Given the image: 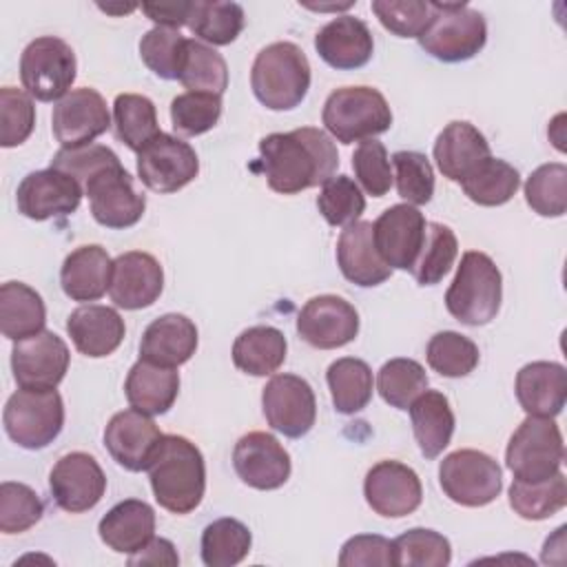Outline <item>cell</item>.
<instances>
[{"mask_svg":"<svg viewBox=\"0 0 567 567\" xmlns=\"http://www.w3.org/2000/svg\"><path fill=\"white\" fill-rule=\"evenodd\" d=\"M177 80L188 91L221 95L228 86V66L213 47L186 38Z\"/></svg>","mask_w":567,"mask_h":567,"instance_id":"obj_37","label":"cell"},{"mask_svg":"<svg viewBox=\"0 0 567 567\" xmlns=\"http://www.w3.org/2000/svg\"><path fill=\"white\" fill-rule=\"evenodd\" d=\"M354 177L361 188L372 197H383L392 186V171L388 151L379 140H365L352 153Z\"/></svg>","mask_w":567,"mask_h":567,"instance_id":"obj_54","label":"cell"},{"mask_svg":"<svg viewBox=\"0 0 567 567\" xmlns=\"http://www.w3.org/2000/svg\"><path fill=\"white\" fill-rule=\"evenodd\" d=\"M317 206L330 226H350L363 215L365 197L352 177L332 175L321 184Z\"/></svg>","mask_w":567,"mask_h":567,"instance_id":"obj_48","label":"cell"},{"mask_svg":"<svg viewBox=\"0 0 567 567\" xmlns=\"http://www.w3.org/2000/svg\"><path fill=\"white\" fill-rule=\"evenodd\" d=\"M250 86L266 109L290 111L310 89V62L295 42H272L257 53Z\"/></svg>","mask_w":567,"mask_h":567,"instance_id":"obj_3","label":"cell"},{"mask_svg":"<svg viewBox=\"0 0 567 567\" xmlns=\"http://www.w3.org/2000/svg\"><path fill=\"white\" fill-rule=\"evenodd\" d=\"M82 188L89 197L91 215L100 226L128 228L144 215L146 197L135 190L133 177L122 164L100 171Z\"/></svg>","mask_w":567,"mask_h":567,"instance_id":"obj_13","label":"cell"},{"mask_svg":"<svg viewBox=\"0 0 567 567\" xmlns=\"http://www.w3.org/2000/svg\"><path fill=\"white\" fill-rule=\"evenodd\" d=\"M113 126L120 142L140 153L162 131L157 126L155 104L146 95L120 93L113 102Z\"/></svg>","mask_w":567,"mask_h":567,"instance_id":"obj_39","label":"cell"},{"mask_svg":"<svg viewBox=\"0 0 567 567\" xmlns=\"http://www.w3.org/2000/svg\"><path fill=\"white\" fill-rule=\"evenodd\" d=\"M44 514L40 496L24 483L4 481L0 485V532L20 534L31 529Z\"/></svg>","mask_w":567,"mask_h":567,"instance_id":"obj_52","label":"cell"},{"mask_svg":"<svg viewBox=\"0 0 567 567\" xmlns=\"http://www.w3.org/2000/svg\"><path fill=\"white\" fill-rule=\"evenodd\" d=\"M100 538L117 554L140 551L155 534V512L148 503L126 498L113 505L97 525Z\"/></svg>","mask_w":567,"mask_h":567,"instance_id":"obj_31","label":"cell"},{"mask_svg":"<svg viewBox=\"0 0 567 567\" xmlns=\"http://www.w3.org/2000/svg\"><path fill=\"white\" fill-rule=\"evenodd\" d=\"M97 7L106 13H131L135 9V4H97Z\"/></svg>","mask_w":567,"mask_h":567,"instance_id":"obj_60","label":"cell"},{"mask_svg":"<svg viewBox=\"0 0 567 567\" xmlns=\"http://www.w3.org/2000/svg\"><path fill=\"white\" fill-rule=\"evenodd\" d=\"M233 467L248 487H255L261 492L281 487L290 478V470H292L288 452L268 432L244 434L235 443Z\"/></svg>","mask_w":567,"mask_h":567,"instance_id":"obj_21","label":"cell"},{"mask_svg":"<svg viewBox=\"0 0 567 567\" xmlns=\"http://www.w3.org/2000/svg\"><path fill=\"white\" fill-rule=\"evenodd\" d=\"M430 22L419 35L425 53L441 62H465L485 47V18L467 2H430Z\"/></svg>","mask_w":567,"mask_h":567,"instance_id":"obj_5","label":"cell"},{"mask_svg":"<svg viewBox=\"0 0 567 567\" xmlns=\"http://www.w3.org/2000/svg\"><path fill=\"white\" fill-rule=\"evenodd\" d=\"M525 202L540 217H560L567 210V166L549 162L525 182Z\"/></svg>","mask_w":567,"mask_h":567,"instance_id":"obj_46","label":"cell"},{"mask_svg":"<svg viewBox=\"0 0 567 567\" xmlns=\"http://www.w3.org/2000/svg\"><path fill=\"white\" fill-rule=\"evenodd\" d=\"M339 565L341 567H359V565L390 567V565H396L394 543L379 534H357L343 543L341 554H339Z\"/></svg>","mask_w":567,"mask_h":567,"instance_id":"obj_57","label":"cell"},{"mask_svg":"<svg viewBox=\"0 0 567 567\" xmlns=\"http://www.w3.org/2000/svg\"><path fill=\"white\" fill-rule=\"evenodd\" d=\"M199 173V159L193 146L175 135L159 133L137 153V175L155 193H177Z\"/></svg>","mask_w":567,"mask_h":567,"instance_id":"obj_11","label":"cell"},{"mask_svg":"<svg viewBox=\"0 0 567 567\" xmlns=\"http://www.w3.org/2000/svg\"><path fill=\"white\" fill-rule=\"evenodd\" d=\"M514 390L529 416L554 419L567 401V370L556 361H532L516 372Z\"/></svg>","mask_w":567,"mask_h":567,"instance_id":"obj_25","label":"cell"},{"mask_svg":"<svg viewBox=\"0 0 567 567\" xmlns=\"http://www.w3.org/2000/svg\"><path fill=\"white\" fill-rule=\"evenodd\" d=\"M164 290L159 261L142 250L122 252L113 259L109 295L117 308L140 310L153 306Z\"/></svg>","mask_w":567,"mask_h":567,"instance_id":"obj_22","label":"cell"},{"mask_svg":"<svg viewBox=\"0 0 567 567\" xmlns=\"http://www.w3.org/2000/svg\"><path fill=\"white\" fill-rule=\"evenodd\" d=\"M492 157L485 135L470 122H450L434 142V159L443 177L463 182L478 164Z\"/></svg>","mask_w":567,"mask_h":567,"instance_id":"obj_29","label":"cell"},{"mask_svg":"<svg viewBox=\"0 0 567 567\" xmlns=\"http://www.w3.org/2000/svg\"><path fill=\"white\" fill-rule=\"evenodd\" d=\"M82 195L84 190L75 177L49 166L22 177L16 190V204L24 217L44 221L75 213Z\"/></svg>","mask_w":567,"mask_h":567,"instance_id":"obj_15","label":"cell"},{"mask_svg":"<svg viewBox=\"0 0 567 567\" xmlns=\"http://www.w3.org/2000/svg\"><path fill=\"white\" fill-rule=\"evenodd\" d=\"M4 430L24 450H42L58 439L64 425V403L55 390L20 388L4 405Z\"/></svg>","mask_w":567,"mask_h":567,"instance_id":"obj_8","label":"cell"},{"mask_svg":"<svg viewBox=\"0 0 567 567\" xmlns=\"http://www.w3.org/2000/svg\"><path fill=\"white\" fill-rule=\"evenodd\" d=\"M319 58L339 71H352L370 62L374 40L368 24L354 16H337L315 35Z\"/></svg>","mask_w":567,"mask_h":567,"instance_id":"obj_24","label":"cell"},{"mask_svg":"<svg viewBox=\"0 0 567 567\" xmlns=\"http://www.w3.org/2000/svg\"><path fill=\"white\" fill-rule=\"evenodd\" d=\"M190 0L182 2H144L142 11L157 24V27H168V29H179L182 24H188L190 16Z\"/></svg>","mask_w":567,"mask_h":567,"instance_id":"obj_58","label":"cell"},{"mask_svg":"<svg viewBox=\"0 0 567 567\" xmlns=\"http://www.w3.org/2000/svg\"><path fill=\"white\" fill-rule=\"evenodd\" d=\"M146 472L159 507L173 514H188L202 503L206 465L199 447L186 436L162 434Z\"/></svg>","mask_w":567,"mask_h":567,"instance_id":"obj_2","label":"cell"},{"mask_svg":"<svg viewBox=\"0 0 567 567\" xmlns=\"http://www.w3.org/2000/svg\"><path fill=\"white\" fill-rule=\"evenodd\" d=\"M69 348L51 330L13 341L11 370L20 388L55 390L69 370Z\"/></svg>","mask_w":567,"mask_h":567,"instance_id":"obj_14","label":"cell"},{"mask_svg":"<svg viewBox=\"0 0 567 567\" xmlns=\"http://www.w3.org/2000/svg\"><path fill=\"white\" fill-rule=\"evenodd\" d=\"M392 543L399 567H445L452 560L450 540L434 529L412 527Z\"/></svg>","mask_w":567,"mask_h":567,"instance_id":"obj_47","label":"cell"},{"mask_svg":"<svg viewBox=\"0 0 567 567\" xmlns=\"http://www.w3.org/2000/svg\"><path fill=\"white\" fill-rule=\"evenodd\" d=\"M221 115V95L186 91L171 102L173 128L182 135H202L210 131Z\"/></svg>","mask_w":567,"mask_h":567,"instance_id":"obj_51","label":"cell"},{"mask_svg":"<svg viewBox=\"0 0 567 567\" xmlns=\"http://www.w3.org/2000/svg\"><path fill=\"white\" fill-rule=\"evenodd\" d=\"M159 439L162 432L155 421L135 408L113 414L104 430V447L128 472L148 470Z\"/></svg>","mask_w":567,"mask_h":567,"instance_id":"obj_23","label":"cell"},{"mask_svg":"<svg viewBox=\"0 0 567 567\" xmlns=\"http://www.w3.org/2000/svg\"><path fill=\"white\" fill-rule=\"evenodd\" d=\"M332 405L341 414L361 412L372 399V370L365 361L343 357L330 363L326 372Z\"/></svg>","mask_w":567,"mask_h":567,"instance_id":"obj_36","label":"cell"},{"mask_svg":"<svg viewBox=\"0 0 567 567\" xmlns=\"http://www.w3.org/2000/svg\"><path fill=\"white\" fill-rule=\"evenodd\" d=\"M286 337L272 326L246 328L233 343V363L250 377H268L286 361Z\"/></svg>","mask_w":567,"mask_h":567,"instance_id":"obj_35","label":"cell"},{"mask_svg":"<svg viewBox=\"0 0 567 567\" xmlns=\"http://www.w3.org/2000/svg\"><path fill=\"white\" fill-rule=\"evenodd\" d=\"M337 264L341 275L361 288L379 286L392 275V268L377 252L372 221H354L341 230Z\"/></svg>","mask_w":567,"mask_h":567,"instance_id":"obj_26","label":"cell"},{"mask_svg":"<svg viewBox=\"0 0 567 567\" xmlns=\"http://www.w3.org/2000/svg\"><path fill=\"white\" fill-rule=\"evenodd\" d=\"M321 122L334 140L352 144L385 133L392 126V111L372 86H341L328 95Z\"/></svg>","mask_w":567,"mask_h":567,"instance_id":"obj_6","label":"cell"},{"mask_svg":"<svg viewBox=\"0 0 567 567\" xmlns=\"http://www.w3.org/2000/svg\"><path fill=\"white\" fill-rule=\"evenodd\" d=\"M259 155L268 186L281 195H297L319 186L328 182L339 166L332 137L315 126L261 137Z\"/></svg>","mask_w":567,"mask_h":567,"instance_id":"obj_1","label":"cell"},{"mask_svg":"<svg viewBox=\"0 0 567 567\" xmlns=\"http://www.w3.org/2000/svg\"><path fill=\"white\" fill-rule=\"evenodd\" d=\"M113 261L100 244H86L66 255L60 268V286L73 301H97L111 284Z\"/></svg>","mask_w":567,"mask_h":567,"instance_id":"obj_30","label":"cell"},{"mask_svg":"<svg viewBox=\"0 0 567 567\" xmlns=\"http://www.w3.org/2000/svg\"><path fill=\"white\" fill-rule=\"evenodd\" d=\"M425 217L416 206L396 204L385 208L372 224L374 246L381 259L396 270H410L425 239Z\"/></svg>","mask_w":567,"mask_h":567,"instance_id":"obj_18","label":"cell"},{"mask_svg":"<svg viewBox=\"0 0 567 567\" xmlns=\"http://www.w3.org/2000/svg\"><path fill=\"white\" fill-rule=\"evenodd\" d=\"M197 350V328L186 315L168 312L151 321L140 341V359L164 368L186 363Z\"/></svg>","mask_w":567,"mask_h":567,"instance_id":"obj_28","label":"cell"},{"mask_svg":"<svg viewBox=\"0 0 567 567\" xmlns=\"http://www.w3.org/2000/svg\"><path fill=\"white\" fill-rule=\"evenodd\" d=\"M115 164H122L120 157L109 146H102V144L60 148L51 159V168L69 173L71 177H75L80 182V186H84L100 171L115 166Z\"/></svg>","mask_w":567,"mask_h":567,"instance_id":"obj_56","label":"cell"},{"mask_svg":"<svg viewBox=\"0 0 567 567\" xmlns=\"http://www.w3.org/2000/svg\"><path fill=\"white\" fill-rule=\"evenodd\" d=\"M363 496L374 514L403 518L421 505L423 487L412 467L399 461H379L365 474Z\"/></svg>","mask_w":567,"mask_h":567,"instance_id":"obj_19","label":"cell"},{"mask_svg":"<svg viewBox=\"0 0 567 567\" xmlns=\"http://www.w3.org/2000/svg\"><path fill=\"white\" fill-rule=\"evenodd\" d=\"M261 408L268 425L288 439L306 436L317 419L315 392L297 374H275L261 392Z\"/></svg>","mask_w":567,"mask_h":567,"instance_id":"obj_12","label":"cell"},{"mask_svg":"<svg viewBox=\"0 0 567 567\" xmlns=\"http://www.w3.org/2000/svg\"><path fill=\"white\" fill-rule=\"evenodd\" d=\"M188 29L213 47H226L244 29V9L237 2L195 0L188 16Z\"/></svg>","mask_w":567,"mask_h":567,"instance_id":"obj_41","label":"cell"},{"mask_svg":"<svg viewBox=\"0 0 567 567\" xmlns=\"http://www.w3.org/2000/svg\"><path fill=\"white\" fill-rule=\"evenodd\" d=\"M456 252H458V241L454 230L445 224L427 221L421 252L414 266L410 268V272L421 286H434L450 272V268L454 266Z\"/></svg>","mask_w":567,"mask_h":567,"instance_id":"obj_43","label":"cell"},{"mask_svg":"<svg viewBox=\"0 0 567 567\" xmlns=\"http://www.w3.org/2000/svg\"><path fill=\"white\" fill-rule=\"evenodd\" d=\"M408 410L421 454L425 458H436L450 445L454 434V412L447 396L439 390H425Z\"/></svg>","mask_w":567,"mask_h":567,"instance_id":"obj_33","label":"cell"},{"mask_svg":"<svg viewBox=\"0 0 567 567\" xmlns=\"http://www.w3.org/2000/svg\"><path fill=\"white\" fill-rule=\"evenodd\" d=\"M49 489L58 507L71 514H82L102 501L106 476L91 454L69 452L55 461L49 474Z\"/></svg>","mask_w":567,"mask_h":567,"instance_id":"obj_16","label":"cell"},{"mask_svg":"<svg viewBox=\"0 0 567 567\" xmlns=\"http://www.w3.org/2000/svg\"><path fill=\"white\" fill-rule=\"evenodd\" d=\"M184 47L186 38L179 33V29L153 27L140 40V58L157 78L177 80Z\"/></svg>","mask_w":567,"mask_h":567,"instance_id":"obj_49","label":"cell"},{"mask_svg":"<svg viewBox=\"0 0 567 567\" xmlns=\"http://www.w3.org/2000/svg\"><path fill=\"white\" fill-rule=\"evenodd\" d=\"M443 494L463 507L489 505L503 489L501 465L485 452L456 450L439 465Z\"/></svg>","mask_w":567,"mask_h":567,"instance_id":"obj_10","label":"cell"},{"mask_svg":"<svg viewBox=\"0 0 567 567\" xmlns=\"http://www.w3.org/2000/svg\"><path fill=\"white\" fill-rule=\"evenodd\" d=\"M509 505L525 520H545L567 505V481L563 472L545 481H518L509 487Z\"/></svg>","mask_w":567,"mask_h":567,"instance_id":"obj_38","label":"cell"},{"mask_svg":"<svg viewBox=\"0 0 567 567\" xmlns=\"http://www.w3.org/2000/svg\"><path fill=\"white\" fill-rule=\"evenodd\" d=\"M372 11L379 22L399 38H419L430 22V2L419 0H374Z\"/></svg>","mask_w":567,"mask_h":567,"instance_id":"obj_55","label":"cell"},{"mask_svg":"<svg viewBox=\"0 0 567 567\" xmlns=\"http://www.w3.org/2000/svg\"><path fill=\"white\" fill-rule=\"evenodd\" d=\"M377 390L388 405L396 410H408L412 401L427 390V374L423 365L414 359H390L379 370Z\"/></svg>","mask_w":567,"mask_h":567,"instance_id":"obj_44","label":"cell"},{"mask_svg":"<svg viewBox=\"0 0 567 567\" xmlns=\"http://www.w3.org/2000/svg\"><path fill=\"white\" fill-rule=\"evenodd\" d=\"M109 126L111 115L106 102L95 89H73L53 106L51 128L62 148L86 146L106 133Z\"/></svg>","mask_w":567,"mask_h":567,"instance_id":"obj_17","label":"cell"},{"mask_svg":"<svg viewBox=\"0 0 567 567\" xmlns=\"http://www.w3.org/2000/svg\"><path fill=\"white\" fill-rule=\"evenodd\" d=\"M252 545L250 529L237 518H217L202 532V560L206 567H233Z\"/></svg>","mask_w":567,"mask_h":567,"instance_id":"obj_42","label":"cell"},{"mask_svg":"<svg viewBox=\"0 0 567 567\" xmlns=\"http://www.w3.org/2000/svg\"><path fill=\"white\" fill-rule=\"evenodd\" d=\"M458 184H461L463 193L474 204L501 206V204H507L516 195V190L520 186V175L505 159L487 157Z\"/></svg>","mask_w":567,"mask_h":567,"instance_id":"obj_40","label":"cell"},{"mask_svg":"<svg viewBox=\"0 0 567 567\" xmlns=\"http://www.w3.org/2000/svg\"><path fill=\"white\" fill-rule=\"evenodd\" d=\"M66 332L78 352L91 359H102L120 348L126 328L115 308L89 303L75 308L69 315Z\"/></svg>","mask_w":567,"mask_h":567,"instance_id":"obj_27","label":"cell"},{"mask_svg":"<svg viewBox=\"0 0 567 567\" xmlns=\"http://www.w3.org/2000/svg\"><path fill=\"white\" fill-rule=\"evenodd\" d=\"M35 126V106L29 93L2 86L0 89V144L4 148L27 142Z\"/></svg>","mask_w":567,"mask_h":567,"instance_id":"obj_53","label":"cell"},{"mask_svg":"<svg viewBox=\"0 0 567 567\" xmlns=\"http://www.w3.org/2000/svg\"><path fill=\"white\" fill-rule=\"evenodd\" d=\"M177 563H179V556L173 543L155 536L128 558V565H177Z\"/></svg>","mask_w":567,"mask_h":567,"instance_id":"obj_59","label":"cell"},{"mask_svg":"<svg viewBox=\"0 0 567 567\" xmlns=\"http://www.w3.org/2000/svg\"><path fill=\"white\" fill-rule=\"evenodd\" d=\"M179 392V374L175 368L155 365L151 361L140 359L126 374L124 394L131 408L155 416L166 414Z\"/></svg>","mask_w":567,"mask_h":567,"instance_id":"obj_32","label":"cell"},{"mask_svg":"<svg viewBox=\"0 0 567 567\" xmlns=\"http://www.w3.org/2000/svg\"><path fill=\"white\" fill-rule=\"evenodd\" d=\"M75 71L78 60L71 44L55 35L31 40L20 55L22 86L40 102H60L75 82Z\"/></svg>","mask_w":567,"mask_h":567,"instance_id":"obj_9","label":"cell"},{"mask_svg":"<svg viewBox=\"0 0 567 567\" xmlns=\"http://www.w3.org/2000/svg\"><path fill=\"white\" fill-rule=\"evenodd\" d=\"M47 308L42 297L22 281L0 286V330L7 339L20 341L44 330Z\"/></svg>","mask_w":567,"mask_h":567,"instance_id":"obj_34","label":"cell"},{"mask_svg":"<svg viewBox=\"0 0 567 567\" xmlns=\"http://www.w3.org/2000/svg\"><path fill=\"white\" fill-rule=\"evenodd\" d=\"M501 299L503 277L498 266L489 255L467 250L445 292L447 312L465 326H485L498 315Z\"/></svg>","mask_w":567,"mask_h":567,"instance_id":"obj_4","label":"cell"},{"mask_svg":"<svg viewBox=\"0 0 567 567\" xmlns=\"http://www.w3.org/2000/svg\"><path fill=\"white\" fill-rule=\"evenodd\" d=\"M399 197L410 206H423L434 195V171L430 159L416 151H396L392 155Z\"/></svg>","mask_w":567,"mask_h":567,"instance_id":"obj_50","label":"cell"},{"mask_svg":"<svg viewBox=\"0 0 567 567\" xmlns=\"http://www.w3.org/2000/svg\"><path fill=\"white\" fill-rule=\"evenodd\" d=\"M565 461L563 434L554 419L529 416L512 434L505 463L518 481H545L560 472Z\"/></svg>","mask_w":567,"mask_h":567,"instance_id":"obj_7","label":"cell"},{"mask_svg":"<svg viewBox=\"0 0 567 567\" xmlns=\"http://www.w3.org/2000/svg\"><path fill=\"white\" fill-rule=\"evenodd\" d=\"M297 332L312 348L334 350L354 341L359 332V312L343 297L319 295L301 308Z\"/></svg>","mask_w":567,"mask_h":567,"instance_id":"obj_20","label":"cell"},{"mask_svg":"<svg viewBox=\"0 0 567 567\" xmlns=\"http://www.w3.org/2000/svg\"><path fill=\"white\" fill-rule=\"evenodd\" d=\"M425 357H427L430 368L447 379L467 377L478 365L476 343L454 330L436 332L427 341Z\"/></svg>","mask_w":567,"mask_h":567,"instance_id":"obj_45","label":"cell"}]
</instances>
